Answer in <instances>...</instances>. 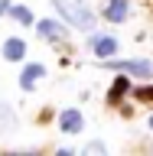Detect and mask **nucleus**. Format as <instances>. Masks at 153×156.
<instances>
[{
    "mask_svg": "<svg viewBox=\"0 0 153 156\" xmlns=\"http://www.w3.org/2000/svg\"><path fill=\"white\" fill-rule=\"evenodd\" d=\"M59 10V16L65 20L72 29H82V33H91L95 29V13L85 0H52Z\"/></svg>",
    "mask_w": 153,
    "mask_h": 156,
    "instance_id": "1",
    "label": "nucleus"
},
{
    "mask_svg": "<svg viewBox=\"0 0 153 156\" xmlns=\"http://www.w3.org/2000/svg\"><path fill=\"white\" fill-rule=\"evenodd\" d=\"M107 68H114L121 75H134V78H153V62L150 58H121V62L107 58Z\"/></svg>",
    "mask_w": 153,
    "mask_h": 156,
    "instance_id": "2",
    "label": "nucleus"
},
{
    "mask_svg": "<svg viewBox=\"0 0 153 156\" xmlns=\"http://www.w3.org/2000/svg\"><path fill=\"white\" fill-rule=\"evenodd\" d=\"M36 33L46 39V42H65V39H68V23H65V20L46 16V20H36Z\"/></svg>",
    "mask_w": 153,
    "mask_h": 156,
    "instance_id": "3",
    "label": "nucleus"
},
{
    "mask_svg": "<svg viewBox=\"0 0 153 156\" xmlns=\"http://www.w3.org/2000/svg\"><path fill=\"white\" fill-rule=\"evenodd\" d=\"M88 49L95 52V58H101V62H107V58L117 55V39L114 36H104V33H91V42H88Z\"/></svg>",
    "mask_w": 153,
    "mask_h": 156,
    "instance_id": "4",
    "label": "nucleus"
},
{
    "mask_svg": "<svg viewBox=\"0 0 153 156\" xmlns=\"http://www.w3.org/2000/svg\"><path fill=\"white\" fill-rule=\"evenodd\" d=\"M59 130H62L65 136L82 133V130H85V114H82L78 107H65V111L59 114Z\"/></svg>",
    "mask_w": 153,
    "mask_h": 156,
    "instance_id": "5",
    "label": "nucleus"
},
{
    "mask_svg": "<svg viewBox=\"0 0 153 156\" xmlns=\"http://www.w3.org/2000/svg\"><path fill=\"white\" fill-rule=\"evenodd\" d=\"M101 13H104L107 23H124V20L130 16V0H107Z\"/></svg>",
    "mask_w": 153,
    "mask_h": 156,
    "instance_id": "6",
    "label": "nucleus"
},
{
    "mask_svg": "<svg viewBox=\"0 0 153 156\" xmlns=\"http://www.w3.org/2000/svg\"><path fill=\"white\" fill-rule=\"evenodd\" d=\"M0 52H3V58H7V62H23L29 49H26V39H20V36H10L7 42L0 46Z\"/></svg>",
    "mask_w": 153,
    "mask_h": 156,
    "instance_id": "7",
    "label": "nucleus"
},
{
    "mask_svg": "<svg viewBox=\"0 0 153 156\" xmlns=\"http://www.w3.org/2000/svg\"><path fill=\"white\" fill-rule=\"evenodd\" d=\"M46 75V65H39V62H29V65H23V72H20V88L23 91H33L36 88V81Z\"/></svg>",
    "mask_w": 153,
    "mask_h": 156,
    "instance_id": "8",
    "label": "nucleus"
},
{
    "mask_svg": "<svg viewBox=\"0 0 153 156\" xmlns=\"http://www.w3.org/2000/svg\"><path fill=\"white\" fill-rule=\"evenodd\" d=\"M127 91H130V78H114V85H111V91H107V104H117Z\"/></svg>",
    "mask_w": 153,
    "mask_h": 156,
    "instance_id": "9",
    "label": "nucleus"
},
{
    "mask_svg": "<svg viewBox=\"0 0 153 156\" xmlns=\"http://www.w3.org/2000/svg\"><path fill=\"white\" fill-rule=\"evenodd\" d=\"M10 16L16 20L20 26H36V16H33L29 7H10Z\"/></svg>",
    "mask_w": 153,
    "mask_h": 156,
    "instance_id": "10",
    "label": "nucleus"
},
{
    "mask_svg": "<svg viewBox=\"0 0 153 156\" xmlns=\"http://www.w3.org/2000/svg\"><path fill=\"white\" fill-rule=\"evenodd\" d=\"M0 124H3V127H13V124H16V117H13V111L7 107V101H0Z\"/></svg>",
    "mask_w": 153,
    "mask_h": 156,
    "instance_id": "11",
    "label": "nucleus"
},
{
    "mask_svg": "<svg viewBox=\"0 0 153 156\" xmlns=\"http://www.w3.org/2000/svg\"><path fill=\"white\" fill-rule=\"evenodd\" d=\"M107 153V146L101 143V140H91V143L85 146V156H104Z\"/></svg>",
    "mask_w": 153,
    "mask_h": 156,
    "instance_id": "12",
    "label": "nucleus"
},
{
    "mask_svg": "<svg viewBox=\"0 0 153 156\" xmlns=\"http://www.w3.org/2000/svg\"><path fill=\"white\" fill-rule=\"evenodd\" d=\"M137 101H153V85H144V88H137L134 91Z\"/></svg>",
    "mask_w": 153,
    "mask_h": 156,
    "instance_id": "13",
    "label": "nucleus"
},
{
    "mask_svg": "<svg viewBox=\"0 0 153 156\" xmlns=\"http://www.w3.org/2000/svg\"><path fill=\"white\" fill-rule=\"evenodd\" d=\"M10 7H13L10 0H0V16H10Z\"/></svg>",
    "mask_w": 153,
    "mask_h": 156,
    "instance_id": "14",
    "label": "nucleus"
},
{
    "mask_svg": "<svg viewBox=\"0 0 153 156\" xmlns=\"http://www.w3.org/2000/svg\"><path fill=\"white\" fill-rule=\"evenodd\" d=\"M147 127H150V130H153V114H150V117H147Z\"/></svg>",
    "mask_w": 153,
    "mask_h": 156,
    "instance_id": "15",
    "label": "nucleus"
}]
</instances>
